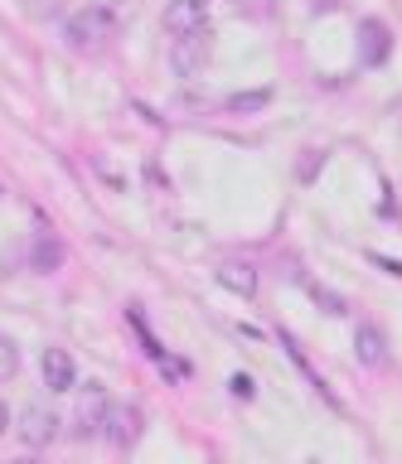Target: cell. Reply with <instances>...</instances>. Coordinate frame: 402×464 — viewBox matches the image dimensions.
Listing matches in <instances>:
<instances>
[{"mask_svg":"<svg viewBox=\"0 0 402 464\" xmlns=\"http://www.w3.org/2000/svg\"><path fill=\"white\" fill-rule=\"evenodd\" d=\"M310 295H315V304H320L325 314H344V300H335L329 290H320V285H310Z\"/></svg>","mask_w":402,"mask_h":464,"instance_id":"4fadbf2b","label":"cell"},{"mask_svg":"<svg viewBox=\"0 0 402 464\" xmlns=\"http://www.w3.org/2000/svg\"><path fill=\"white\" fill-rule=\"evenodd\" d=\"M165 29L170 34H194V29H209V0H170L165 5Z\"/></svg>","mask_w":402,"mask_h":464,"instance_id":"8992f818","label":"cell"},{"mask_svg":"<svg viewBox=\"0 0 402 464\" xmlns=\"http://www.w3.org/2000/svg\"><path fill=\"white\" fill-rule=\"evenodd\" d=\"M112 29H117V10L103 5V0H88V5H78L64 20V39L74 49H97V44L112 39Z\"/></svg>","mask_w":402,"mask_h":464,"instance_id":"6da1fadb","label":"cell"},{"mask_svg":"<svg viewBox=\"0 0 402 464\" xmlns=\"http://www.w3.org/2000/svg\"><path fill=\"white\" fill-rule=\"evenodd\" d=\"M267 102H271V92H267V87H257V92H238V97H228L223 107L233 111V116H248V111H262Z\"/></svg>","mask_w":402,"mask_h":464,"instance_id":"8fae6325","label":"cell"},{"mask_svg":"<svg viewBox=\"0 0 402 464\" xmlns=\"http://www.w3.org/2000/svg\"><path fill=\"white\" fill-rule=\"evenodd\" d=\"M39 372H44V387L49 392L78 387V362H74L68 348H44V353H39Z\"/></svg>","mask_w":402,"mask_h":464,"instance_id":"52a82bcc","label":"cell"},{"mask_svg":"<svg viewBox=\"0 0 402 464\" xmlns=\"http://www.w3.org/2000/svg\"><path fill=\"white\" fill-rule=\"evenodd\" d=\"M233 392H238V397H252V377L238 372V377H233Z\"/></svg>","mask_w":402,"mask_h":464,"instance_id":"5bb4252c","label":"cell"},{"mask_svg":"<svg viewBox=\"0 0 402 464\" xmlns=\"http://www.w3.org/2000/svg\"><path fill=\"white\" fill-rule=\"evenodd\" d=\"M15 372H20V348L10 334H0V382H10Z\"/></svg>","mask_w":402,"mask_h":464,"instance_id":"7c38bea8","label":"cell"},{"mask_svg":"<svg viewBox=\"0 0 402 464\" xmlns=\"http://www.w3.org/2000/svg\"><path fill=\"white\" fill-rule=\"evenodd\" d=\"M387 53H393V34H387V24H378V20H364V24H358V63H364V68H378Z\"/></svg>","mask_w":402,"mask_h":464,"instance_id":"ba28073f","label":"cell"},{"mask_svg":"<svg viewBox=\"0 0 402 464\" xmlns=\"http://www.w3.org/2000/svg\"><path fill=\"white\" fill-rule=\"evenodd\" d=\"M213 53V34L209 29H194V34H180L175 44H170V68L180 72V78H199Z\"/></svg>","mask_w":402,"mask_h":464,"instance_id":"3957f363","label":"cell"},{"mask_svg":"<svg viewBox=\"0 0 402 464\" xmlns=\"http://www.w3.org/2000/svg\"><path fill=\"white\" fill-rule=\"evenodd\" d=\"M354 348H358V362H364V368H378V362H383V334L373 324H358Z\"/></svg>","mask_w":402,"mask_h":464,"instance_id":"30bf717a","label":"cell"},{"mask_svg":"<svg viewBox=\"0 0 402 464\" xmlns=\"http://www.w3.org/2000/svg\"><path fill=\"white\" fill-rule=\"evenodd\" d=\"M107 416H112L107 387L103 382H83L78 387V435H83V440H103Z\"/></svg>","mask_w":402,"mask_h":464,"instance_id":"7a4b0ae2","label":"cell"},{"mask_svg":"<svg viewBox=\"0 0 402 464\" xmlns=\"http://www.w3.org/2000/svg\"><path fill=\"white\" fill-rule=\"evenodd\" d=\"M219 285L233 290V295H257V271L248 266V261H219Z\"/></svg>","mask_w":402,"mask_h":464,"instance_id":"9c48e42d","label":"cell"},{"mask_svg":"<svg viewBox=\"0 0 402 464\" xmlns=\"http://www.w3.org/2000/svg\"><path fill=\"white\" fill-rule=\"evenodd\" d=\"M141 430H146V416H141V406H132V401H112V416H107L103 440L132 450V445L141 440Z\"/></svg>","mask_w":402,"mask_h":464,"instance_id":"277c9868","label":"cell"},{"mask_svg":"<svg viewBox=\"0 0 402 464\" xmlns=\"http://www.w3.org/2000/svg\"><path fill=\"white\" fill-rule=\"evenodd\" d=\"M5 430H10V406L0 401V435H5Z\"/></svg>","mask_w":402,"mask_h":464,"instance_id":"9a60e30c","label":"cell"},{"mask_svg":"<svg viewBox=\"0 0 402 464\" xmlns=\"http://www.w3.org/2000/svg\"><path fill=\"white\" fill-rule=\"evenodd\" d=\"M59 411H49V406H25V416H20V440L30 445V450H44L59 440Z\"/></svg>","mask_w":402,"mask_h":464,"instance_id":"5b68a950","label":"cell"}]
</instances>
